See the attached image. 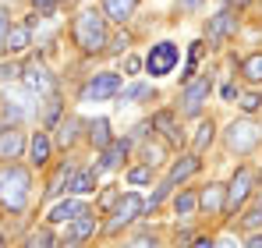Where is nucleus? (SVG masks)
<instances>
[{
  "mask_svg": "<svg viewBox=\"0 0 262 248\" xmlns=\"http://www.w3.org/2000/svg\"><path fill=\"white\" fill-rule=\"evenodd\" d=\"M29 188H32V177L29 170L18 163L0 167V206L11 209V213H21L29 202Z\"/></svg>",
  "mask_w": 262,
  "mask_h": 248,
  "instance_id": "obj_1",
  "label": "nucleus"
},
{
  "mask_svg": "<svg viewBox=\"0 0 262 248\" xmlns=\"http://www.w3.org/2000/svg\"><path fill=\"white\" fill-rule=\"evenodd\" d=\"M75 43L82 46V53H99V50H106V14H99L96 7H89L82 11L78 18H75Z\"/></svg>",
  "mask_w": 262,
  "mask_h": 248,
  "instance_id": "obj_2",
  "label": "nucleus"
},
{
  "mask_svg": "<svg viewBox=\"0 0 262 248\" xmlns=\"http://www.w3.org/2000/svg\"><path fill=\"white\" fill-rule=\"evenodd\" d=\"M262 142V128L255 121H234L227 128V149L230 153H237V156H245V153H252L255 146Z\"/></svg>",
  "mask_w": 262,
  "mask_h": 248,
  "instance_id": "obj_3",
  "label": "nucleus"
},
{
  "mask_svg": "<svg viewBox=\"0 0 262 248\" xmlns=\"http://www.w3.org/2000/svg\"><path fill=\"white\" fill-rule=\"evenodd\" d=\"M121 92V75L117 71H99V75H92L85 85H82V103H103V99H110V96H117Z\"/></svg>",
  "mask_w": 262,
  "mask_h": 248,
  "instance_id": "obj_4",
  "label": "nucleus"
},
{
  "mask_svg": "<svg viewBox=\"0 0 262 248\" xmlns=\"http://www.w3.org/2000/svg\"><path fill=\"white\" fill-rule=\"evenodd\" d=\"M209 92H213V78H191L184 85V92H181V114L184 117H199L206 99H209Z\"/></svg>",
  "mask_w": 262,
  "mask_h": 248,
  "instance_id": "obj_5",
  "label": "nucleus"
},
{
  "mask_svg": "<svg viewBox=\"0 0 262 248\" xmlns=\"http://www.w3.org/2000/svg\"><path fill=\"white\" fill-rule=\"evenodd\" d=\"M142 213H145V202H142V195H135V192L121 195V199H117V206H114V220L106 223V234H117L121 227L135 223Z\"/></svg>",
  "mask_w": 262,
  "mask_h": 248,
  "instance_id": "obj_6",
  "label": "nucleus"
},
{
  "mask_svg": "<svg viewBox=\"0 0 262 248\" xmlns=\"http://www.w3.org/2000/svg\"><path fill=\"white\" fill-rule=\"evenodd\" d=\"M7 107H4V117L7 121H25V117H32L36 114V103H39V96L36 92H29V89H7V99H4Z\"/></svg>",
  "mask_w": 262,
  "mask_h": 248,
  "instance_id": "obj_7",
  "label": "nucleus"
},
{
  "mask_svg": "<svg viewBox=\"0 0 262 248\" xmlns=\"http://www.w3.org/2000/svg\"><path fill=\"white\" fill-rule=\"evenodd\" d=\"M21 78H25V89L36 92V96H53V92H57V78L50 75V68H46L43 60L25 64V68H21Z\"/></svg>",
  "mask_w": 262,
  "mask_h": 248,
  "instance_id": "obj_8",
  "label": "nucleus"
},
{
  "mask_svg": "<svg viewBox=\"0 0 262 248\" xmlns=\"http://www.w3.org/2000/svg\"><path fill=\"white\" fill-rule=\"evenodd\" d=\"M174 64H177V46H174V43H156V46L149 50V57H145V68H149L152 78L170 75Z\"/></svg>",
  "mask_w": 262,
  "mask_h": 248,
  "instance_id": "obj_9",
  "label": "nucleus"
},
{
  "mask_svg": "<svg viewBox=\"0 0 262 248\" xmlns=\"http://www.w3.org/2000/svg\"><path fill=\"white\" fill-rule=\"evenodd\" d=\"M248 192H252V170L241 167V170L234 174L230 188H227V206H223V213H237V206L248 199Z\"/></svg>",
  "mask_w": 262,
  "mask_h": 248,
  "instance_id": "obj_10",
  "label": "nucleus"
},
{
  "mask_svg": "<svg viewBox=\"0 0 262 248\" xmlns=\"http://www.w3.org/2000/svg\"><path fill=\"white\" fill-rule=\"evenodd\" d=\"M230 32H237V14H234V11H220L216 18H209V25H206V36L213 43L227 39Z\"/></svg>",
  "mask_w": 262,
  "mask_h": 248,
  "instance_id": "obj_11",
  "label": "nucleus"
},
{
  "mask_svg": "<svg viewBox=\"0 0 262 248\" xmlns=\"http://www.w3.org/2000/svg\"><path fill=\"white\" fill-rule=\"evenodd\" d=\"M124 156H128V138H114V142L103 149V156H99V163H96V174H106V170L121 167Z\"/></svg>",
  "mask_w": 262,
  "mask_h": 248,
  "instance_id": "obj_12",
  "label": "nucleus"
},
{
  "mask_svg": "<svg viewBox=\"0 0 262 248\" xmlns=\"http://www.w3.org/2000/svg\"><path fill=\"white\" fill-rule=\"evenodd\" d=\"M21 149H25V135L18 131V128H4L0 131V160H18L21 156Z\"/></svg>",
  "mask_w": 262,
  "mask_h": 248,
  "instance_id": "obj_13",
  "label": "nucleus"
},
{
  "mask_svg": "<svg viewBox=\"0 0 262 248\" xmlns=\"http://www.w3.org/2000/svg\"><path fill=\"white\" fill-rule=\"evenodd\" d=\"M223 206H227V188L223 184H206L202 188V195H199V209H206L209 216H216V213H223Z\"/></svg>",
  "mask_w": 262,
  "mask_h": 248,
  "instance_id": "obj_14",
  "label": "nucleus"
},
{
  "mask_svg": "<svg viewBox=\"0 0 262 248\" xmlns=\"http://www.w3.org/2000/svg\"><path fill=\"white\" fill-rule=\"evenodd\" d=\"M32 46V29L21 22V25H11L7 36H4V53H25Z\"/></svg>",
  "mask_w": 262,
  "mask_h": 248,
  "instance_id": "obj_15",
  "label": "nucleus"
},
{
  "mask_svg": "<svg viewBox=\"0 0 262 248\" xmlns=\"http://www.w3.org/2000/svg\"><path fill=\"white\" fill-rule=\"evenodd\" d=\"M96 227H99V220H96V213H78L75 220H71V227H68V234L64 238H71V241H89L92 234H96Z\"/></svg>",
  "mask_w": 262,
  "mask_h": 248,
  "instance_id": "obj_16",
  "label": "nucleus"
},
{
  "mask_svg": "<svg viewBox=\"0 0 262 248\" xmlns=\"http://www.w3.org/2000/svg\"><path fill=\"white\" fill-rule=\"evenodd\" d=\"M199 167H202L199 153H191V156H181V160L170 167V174H167V184L174 188V184H181V181H188L191 174H199Z\"/></svg>",
  "mask_w": 262,
  "mask_h": 248,
  "instance_id": "obj_17",
  "label": "nucleus"
},
{
  "mask_svg": "<svg viewBox=\"0 0 262 248\" xmlns=\"http://www.w3.org/2000/svg\"><path fill=\"white\" fill-rule=\"evenodd\" d=\"M85 202H78V199H64V202H57V206L50 209V216H46V220H50V223H71V220H75V216H78V213H85Z\"/></svg>",
  "mask_w": 262,
  "mask_h": 248,
  "instance_id": "obj_18",
  "label": "nucleus"
},
{
  "mask_svg": "<svg viewBox=\"0 0 262 248\" xmlns=\"http://www.w3.org/2000/svg\"><path fill=\"white\" fill-rule=\"evenodd\" d=\"M135 7H138V0H103V14L110 22H121V25L135 14Z\"/></svg>",
  "mask_w": 262,
  "mask_h": 248,
  "instance_id": "obj_19",
  "label": "nucleus"
},
{
  "mask_svg": "<svg viewBox=\"0 0 262 248\" xmlns=\"http://www.w3.org/2000/svg\"><path fill=\"white\" fill-rule=\"evenodd\" d=\"M68 192L71 195H92L96 192V170H75L68 177Z\"/></svg>",
  "mask_w": 262,
  "mask_h": 248,
  "instance_id": "obj_20",
  "label": "nucleus"
},
{
  "mask_svg": "<svg viewBox=\"0 0 262 248\" xmlns=\"http://www.w3.org/2000/svg\"><path fill=\"white\" fill-rule=\"evenodd\" d=\"M78 128H82L78 117H64V121L57 124V138H53V142H57L60 149H71V146L78 142Z\"/></svg>",
  "mask_w": 262,
  "mask_h": 248,
  "instance_id": "obj_21",
  "label": "nucleus"
},
{
  "mask_svg": "<svg viewBox=\"0 0 262 248\" xmlns=\"http://www.w3.org/2000/svg\"><path fill=\"white\" fill-rule=\"evenodd\" d=\"M50 138H46V131H36L32 135V142H29V156H32V167H46V160H50Z\"/></svg>",
  "mask_w": 262,
  "mask_h": 248,
  "instance_id": "obj_22",
  "label": "nucleus"
},
{
  "mask_svg": "<svg viewBox=\"0 0 262 248\" xmlns=\"http://www.w3.org/2000/svg\"><path fill=\"white\" fill-rule=\"evenodd\" d=\"M89 142L96 146V149H106L114 138H110V121L106 117H96V121H89Z\"/></svg>",
  "mask_w": 262,
  "mask_h": 248,
  "instance_id": "obj_23",
  "label": "nucleus"
},
{
  "mask_svg": "<svg viewBox=\"0 0 262 248\" xmlns=\"http://www.w3.org/2000/svg\"><path fill=\"white\" fill-rule=\"evenodd\" d=\"M152 124L167 135V142H181V131H177V121H174V114H170V110H160V114L152 117Z\"/></svg>",
  "mask_w": 262,
  "mask_h": 248,
  "instance_id": "obj_24",
  "label": "nucleus"
},
{
  "mask_svg": "<svg viewBox=\"0 0 262 248\" xmlns=\"http://www.w3.org/2000/svg\"><path fill=\"white\" fill-rule=\"evenodd\" d=\"M213 138H216V124H213V121H202V124H199L195 142H191V146H195V153H206V149L213 146Z\"/></svg>",
  "mask_w": 262,
  "mask_h": 248,
  "instance_id": "obj_25",
  "label": "nucleus"
},
{
  "mask_svg": "<svg viewBox=\"0 0 262 248\" xmlns=\"http://www.w3.org/2000/svg\"><path fill=\"white\" fill-rule=\"evenodd\" d=\"M241 75H245L248 82H262V53H248V57L241 60Z\"/></svg>",
  "mask_w": 262,
  "mask_h": 248,
  "instance_id": "obj_26",
  "label": "nucleus"
},
{
  "mask_svg": "<svg viewBox=\"0 0 262 248\" xmlns=\"http://www.w3.org/2000/svg\"><path fill=\"white\" fill-rule=\"evenodd\" d=\"M174 209H177V216H191L195 209H199V195H191V192H181L174 199Z\"/></svg>",
  "mask_w": 262,
  "mask_h": 248,
  "instance_id": "obj_27",
  "label": "nucleus"
},
{
  "mask_svg": "<svg viewBox=\"0 0 262 248\" xmlns=\"http://www.w3.org/2000/svg\"><path fill=\"white\" fill-rule=\"evenodd\" d=\"M57 241H53V234H50V227H39V231H32L29 234V241H25V248H53Z\"/></svg>",
  "mask_w": 262,
  "mask_h": 248,
  "instance_id": "obj_28",
  "label": "nucleus"
},
{
  "mask_svg": "<svg viewBox=\"0 0 262 248\" xmlns=\"http://www.w3.org/2000/svg\"><path fill=\"white\" fill-rule=\"evenodd\" d=\"M121 96V103H131V99H149L152 96V85H145V82H138V85H128L124 92H117Z\"/></svg>",
  "mask_w": 262,
  "mask_h": 248,
  "instance_id": "obj_29",
  "label": "nucleus"
},
{
  "mask_svg": "<svg viewBox=\"0 0 262 248\" xmlns=\"http://www.w3.org/2000/svg\"><path fill=\"white\" fill-rule=\"evenodd\" d=\"M60 110H64V103H60L57 96H50V103L43 107V124H46V128H53V124H57V117H60Z\"/></svg>",
  "mask_w": 262,
  "mask_h": 248,
  "instance_id": "obj_30",
  "label": "nucleus"
},
{
  "mask_svg": "<svg viewBox=\"0 0 262 248\" xmlns=\"http://www.w3.org/2000/svg\"><path fill=\"white\" fill-rule=\"evenodd\" d=\"M128 181H131V184H149V181H152V167L145 163V167H135V170H128Z\"/></svg>",
  "mask_w": 262,
  "mask_h": 248,
  "instance_id": "obj_31",
  "label": "nucleus"
},
{
  "mask_svg": "<svg viewBox=\"0 0 262 248\" xmlns=\"http://www.w3.org/2000/svg\"><path fill=\"white\" fill-rule=\"evenodd\" d=\"M71 174H75V170H71V167L64 163V167H60V170H57V177L50 181V188H46V195H57V192H60V184H64V181H68Z\"/></svg>",
  "mask_w": 262,
  "mask_h": 248,
  "instance_id": "obj_32",
  "label": "nucleus"
},
{
  "mask_svg": "<svg viewBox=\"0 0 262 248\" xmlns=\"http://www.w3.org/2000/svg\"><path fill=\"white\" fill-rule=\"evenodd\" d=\"M142 160H145V163H149V167L163 163V146H152V142H149V146L142 149Z\"/></svg>",
  "mask_w": 262,
  "mask_h": 248,
  "instance_id": "obj_33",
  "label": "nucleus"
},
{
  "mask_svg": "<svg viewBox=\"0 0 262 248\" xmlns=\"http://www.w3.org/2000/svg\"><path fill=\"white\" fill-rule=\"evenodd\" d=\"M259 107H262V96H259V92H245V96H241V110H245V114H255Z\"/></svg>",
  "mask_w": 262,
  "mask_h": 248,
  "instance_id": "obj_34",
  "label": "nucleus"
},
{
  "mask_svg": "<svg viewBox=\"0 0 262 248\" xmlns=\"http://www.w3.org/2000/svg\"><path fill=\"white\" fill-rule=\"evenodd\" d=\"M117 199H121V192H117V188H106V192L99 195V213L114 209V206H117Z\"/></svg>",
  "mask_w": 262,
  "mask_h": 248,
  "instance_id": "obj_35",
  "label": "nucleus"
},
{
  "mask_svg": "<svg viewBox=\"0 0 262 248\" xmlns=\"http://www.w3.org/2000/svg\"><path fill=\"white\" fill-rule=\"evenodd\" d=\"M0 78H4V82L21 78V64H4V68H0Z\"/></svg>",
  "mask_w": 262,
  "mask_h": 248,
  "instance_id": "obj_36",
  "label": "nucleus"
},
{
  "mask_svg": "<svg viewBox=\"0 0 262 248\" xmlns=\"http://www.w3.org/2000/svg\"><path fill=\"white\" fill-rule=\"evenodd\" d=\"M241 223H245L248 231H255V227H259V223H262V206H255V209H252V213H248V216H245V220H241Z\"/></svg>",
  "mask_w": 262,
  "mask_h": 248,
  "instance_id": "obj_37",
  "label": "nucleus"
},
{
  "mask_svg": "<svg viewBox=\"0 0 262 248\" xmlns=\"http://www.w3.org/2000/svg\"><path fill=\"white\" fill-rule=\"evenodd\" d=\"M7 29H11V14L0 7V50H4V36H7Z\"/></svg>",
  "mask_w": 262,
  "mask_h": 248,
  "instance_id": "obj_38",
  "label": "nucleus"
},
{
  "mask_svg": "<svg viewBox=\"0 0 262 248\" xmlns=\"http://www.w3.org/2000/svg\"><path fill=\"white\" fill-rule=\"evenodd\" d=\"M177 7H181L184 14H191V11H199V7H202V0H177Z\"/></svg>",
  "mask_w": 262,
  "mask_h": 248,
  "instance_id": "obj_39",
  "label": "nucleus"
},
{
  "mask_svg": "<svg viewBox=\"0 0 262 248\" xmlns=\"http://www.w3.org/2000/svg\"><path fill=\"white\" fill-rule=\"evenodd\" d=\"M128 36H117V39H114V46H110V53H124V50H128Z\"/></svg>",
  "mask_w": 262,
  "mask_h": 248,
  "instance_id": "obj_40",
  "label": "nucleus"
},
{
  "mask_svg": "<svg viewBox=\"0 0 262 248\" xmlns=\"http://www.w3.org/2000/svg\"><path fill=\"white\" fill-rule=\"evenodd\" d=\"M124 248H156V241H149V238H135V241H128Z\"/></svg>",
  "mask_w": 262,
  "mask_h": 248,
  "instance_id": "obj_41",
  "label": "nucleus"
},
{
  "mask_svg": "<svg viewBox=\"0 0 262 248\" xmlns=\"http://www.w3.org/2000/svg\"><path fill=\"white\" fill-rule=\"evenodd\" d=\"M32 4H36V7H39V11H43V14H50V11H53V7H57V0H32Z\"/></svg>",
  "mask_w": 262,
  "mask_h": 248,
  "instance_id": "obj_42",
  "label": "nucleus"
},
{
  "mask_svg": "<svg viewBox=\"0 0 262 248\" xmlns=\"http://www.w3.org/2000/svg\"><path fill=\"white\" fill-rule=\"evenodd\" d=\"M138 68H142V60H138V57H128V60H124V71H128V75H135Z\"/></svg>",
  "mask_w": 262,
  "mask_h": 248,
  "instance_id": "obj_43",
  "label": "nucleus"
},
{
  "mask_svg": "<svg viewBox=\"0 0 262 248\" xmlns=\"http://www.w3.org/2000/svg\"><path fill=\"white\" fill-rule=\"evenodd\" d=\"M206 53V43H191V60H199Z\"/></svg>",
  "mask_w": 262,
  "mask_h": 248,
  "instance_id": "obj_44",
  "label": "nucleus"
},
{
  "mask_svg": "<svg viewBox=\"0 0 262 248\" xmlns=\"http://www.w3.org/2000/svg\"><path fill=\"white\" fill-rule=\"evenodd\" d=\"M213 245H216V241H209V238H195L188 248H213Z\"/></svg>",
  "mask_w": 262,
  "mask_h": 248,
  "instance_id": "obj_45",
  "label": "nucleus"
},
{
  "mask_svg": "<svg viewBox=\"0 0 262 248\" xmlns=\"http://www.w3.org/2000/svg\"><path fill=\"white\" fill-rule=\"evenodd\" d=\"M237 96V85H223V99H234Z\"/></svg>",
  "mask_w": 262,
  "mask_h": 248,
  "instance_id": "obj_46",
  "label": "nucleus"
},
{
  "mask_svg": "<svg viewBox=\"0 0 262 248\" xmlns=\"http://www.w3.org/2000/svg\"><path fill=\"white\" fill-rule=\"evenodd\" d=\"M57 248H82V241H71V238H64V241H57Z\"/></svg>",
  "mask_w": 262,
  "mask_h": 248,
  "instance_id": "obj_47",
  "label": "nucleus"
},
{
  "mask_svg": "<svg viewBox=\"0 0 262 248\" xmlns=\"http://www.w3.org/2000/svg\"><path fill=\"white\" fill-rule=\"evenodd\" d=\"M248 248H262V234H252L248 238Z\"/></svg>",
  "mask_w": 262,
  "mask_h": 248,
  "instance_id": "obj_48",
  "label": "nucleus"
},
{
  "mask_svg": "<svg viewBox=\"0 0 262 248\" xmlns=\"http://www.w3.org/2000/svg\"><path fill=\"white\" fill-rule=\"evenodd\" d=\"M216 248H237L234 241H216Z\"/></svg>",
  "mask_w": 262,
  "mask_h": 248,
  "instance_id": "obj_49",
  "label": "nucleus"
},
{
  "mask_svg": "<svg viewBox=\"0 0 262 248\" xmlns=\"http://www.w3.org/2000/svg\"><path fill=\"white\" fill-rule=\"evenodd\" d=\"M234 4H237V7H245V4H248V0H234Z\"/></svg>",
  "mask_w": 262,
  "mask_h": 248,
  "instance_id": "obj_50",
  "label": "nucleus"
},
{
  "mask_svg": "<svg viewBox=\"0 0 262 248\" xmlns=\"http://www.w3.org/2000/svg\"><path fill=\"white\" fill-rule=\"evenodd\" d=\"M0 248H4V238H0Z\"/></svg>",
  "mask_w": 262,
  "mask_h": 248,
  "instance_id": "obj_51",
  "label": "nucleus"
}]
</instances>
